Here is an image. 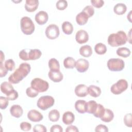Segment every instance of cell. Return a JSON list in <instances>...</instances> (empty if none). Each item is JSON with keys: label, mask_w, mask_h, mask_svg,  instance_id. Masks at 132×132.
Wrapping results in <instances>:
<instances>
[{"label": "cell", "mask_w": 132, "mask_h": 132, "mask_svg": "<svg viewBox=\"0 0 132 132\" xmlns=\"http://www.w3.org/2000/svg\"><path fill=\"white\" fill-rule=\"evenodd\" d=\"M30 69L31 67L29 63L26 62L21 63L19 68L9 76L8 78L9 81L13 84L20 82L29 74Z\"/></svg>", "instance_id": "6da1fadb"}, {"label": "cell", "mask_w": 132, "mask_h": 132, "mask_svg": "<svg viewBox=\"0 0 132 132\" xmlns=\"http://www.w3.org/2000/svg\"><path fill=\"white\" fill-rule=\"evenodd\" d=\"M127 41L125 32L122 30L110 34L107 39L108 43L112 47H117L125 44Z\"/></svg>", "instance_id": "7a4b0ae2"}, {"label": "cell", "mask_w": 132, "mask_h": 132, "mask_svg": "<svg viewBox=\"0 0 132 132\" xmlns=\"http://www.w3.org/2000/svg\"><path fill=\"white\" fill-rule=\"evenodd\" d=\"M42 55V53L39 49H30L27 52L25 49L22 50L19 52V57L23 60L27 61L29 60H36L39 59Z\"/></svg>", "instance_id": "3957f363"}, {"label": "cell", "mask_w": 132, "mask_h": 132, "mask_svg": "<svg viewBox=\"0 0 132 132\" xmlns=\"http://www.w3.org/2000/svg\"><path fill=\"white\" fill-rule=\"evenodd\" d=\"M20 26L22 31L25 35H31L35 31V25L31 19L28 16L22 18L20 21Z\"/></svg>", "instance_id": "277c9868"}, {"label": "cell", "mask_w": 132, "mask_h": 132, "mask_svg": "<svg viewBox=\"0 0 132 132\" xmlns=\"http://www.w3.org/2000/svg\"><path fill=\"white\" fill-rule=\"evenodd\" d=\"M55 103L54 98L50 95H45L40 97L37 103V105L39 108L42 110H47L52 107Z\"/></svg>", "instance_id": "5b68a950"}, {"label": "cell", "mask_w": 132, "mask_h": 132, "mask_svg": "<svg viewBox=\"0 0 132 132\" xmlns=\"http://www.w3.org/2000/svg\"><path fill=\"white\" fill-rule=\"evenodd\" d=\"M30 85L32 88L39 93L46 91L49 87L48 82L40 78H34L31 81Z\"/></svg>", "instance_id": "8992f818"}, {"label": "cell", "mask_w": 132, "mask_h": 132, "mask_svg": "<svg viewBox=\"0 0 132 132\" xmlns=\"http://www.w3.org/2000/svg\"><path fill=\"white\" fill-rule=\"evenodd\" d=\"M108 69L111 71H121L125 67L124 61L120 58H111L107 63Z\"/></svg>", "instance_id": "52a82bcc"}, {"label": "cell", "mask_w": 132, "mask_h": 132, "mask_svg": "<svg viewBox=\"0 0 132 132\" xmlns=\"http://www.w3.org/2000/svg\"><path fill=\"white\" fill-rule=\"evenodd\" d=\"M128 86L127 81L125 79H121L111 86L110 91L114 94H120L125 91L127 89Z\"/></svg>", "instance_id": "ba28073f"}, {"label": "cell", "mask_w": 132, "mask_h": 132, "mask_svg": "<svg viewBox=\"0 0 132 132\" xmlns=\"http://www.w3.org/2000/svg\"><path fill=\"white\" fill-rule=\"evenodd\" d=\"M45 33L48 39L54 40L58 37L60 31L59 27L57 25L51 24L46 28Z\"/></svg>", "instance_id": "9c48e42d"}, {"label": "cell", "mask_w": 132, "mask_h": 132, "mask_svg": "<svg viewBox=\"0 0 132 132\" xmlns=\"http://www.w3.org/2000/svg\"><path fill=\"white\" fill-rule=\"evenodd\" d=\"M89 67V62L87 60L83 58H80L76 61L75 67L78 72L83 73L88 69Z\"/></svg>", "instance_id": "30bf717a"}, {"label": "cell", "mask_w": 132, "mask_h": 132, "mask_svg": "<svg viewBox=\"0 0 132 132\" xmlns=\"http://www.w3.org/2000/svg\"><path fill=\"white\" fill-rule=\"evenodd\" d=\"M75 40L79 44L85 43L89 40V35L86 30L80 29L77 31L75 35Z\"/></svg>", "instance_id": "8fae6325"}, {"label": "cell", "mask_w": 132, "mask_h": 132, "mask_svg": "<svg viewBox=\"0 0 132 132\" xmlns=\"http://www.w3.org/2000/svg\"><path fill=\"white\" fill-rule=\"evenodd\" d=\"M28 119L34 122H38L41 121L43 118V115L38 110L32 109L28 111L27 113Z\"/></svg>", "instance_id": "7c38bea8"}, {"label": "cell", "mask_w": 132, "mask_h": 132, "mask_svg": "<svg viewBox=\"0 0 132 132\" xmlns=\"http://www.w3.org/2000/svg\"><path fill=\"white\" fill-rule=\"evenodd\" d=\"M36 22L40 25L45 24L48 19V15L46 12L44 11H40L37 12L35 15Z\"/></svg>", "instance_id": "4fadbf2b"}, {"label": "cell", "mask_w": 132, "mask_h": 132, "mask_svg": "<svg viewBox=\"0 0 132 132\" xmlns=\"http://www.w3.org/2000/svg\"><path fill=\"white\" fill-rule=\"evenodd\" d=\"M75 93L78 97H85L88 94V87L84 84H79L75 88Z\"/></svg>", "instance_id": "5bb4252c"}, {"label": "cell", "mask_w": 132, "mask_h": 132, "mask_svg": "<svg viewBox=\"0 0 132 132\" xmlns=\"http://www.w3.org/2000/svg\"><path fill=\"white\" fill-rule=\"evenodd\" d=\"M38 6V0H26L25 4V8L27 11L31 12L36 10Z\"/></svg>", "instance_id": "9a60e30c"}, {"label": "cell", "mask_w": 132, "mask_h": 132, "mask_svg": "<svg viewBox=\"0 0 132 132\" xmlns=\"http://www.w3.org/2000/svg\"><path fill=\"white\" fill-rule=\"evenodd\" d=\"M48 76L50 79L55 82L61 81L63 79V74L59 71H50L48 73Z\"/></svg>", "instance_id": "2e32d148"}, {"label": "cell", "mask_w": 132, "mask_h": 132, "mask_svg": "<svg viewBox=\"0 0 132 132\" xmlns=\"http://www.w3.org/2000/svg\"><path fill=\"white\" fill-rule=\"evenodd\" d=\"M10 112L13 117L19 118L22 116L23 110L21 106L19 105H13L10 107Z\"/></svg>", "instance_id": "e0dca14e"}, {"label": "cell", "mask_w": 132, "mask_h": 132, "mask_svg": "<svg viewBox=\"0 0 132 132\" xmlns=\"http://www.w3.org/2000/svg\"><path fill=\"white\" fill-rule=\"evenodd\" d=\"M14 88L12 85L7 81H4L1 84V90L2 93L6 94V96L10 94L13 91Z\"/></svg>", "instance_id": "ac0fdd59"}, {"label": "cell", "mask_w": 132, "mask_h": 132, "mask_svg": "<svg viewBox=\"0 0 132 132\" xmlns=\"http://www.w3.org/2000/svg\"><path fill=\"white\" fill-rule=\"evenodd\" d=\"M87 103L85 100H79L75 103V108L80 113H85L87 111Z\"/></svg>", "instance_id": "d6986e66"}, {"label": "cell", "mask_w": 132, "mask_h": 132, "mask_svg": "<svg viewBox=\"0 0 132 132\" xmlns=\"http://www.w3.org/2000/svg\"><path fill=\"white\" fill-rule=\"evenodd\" d=\"M62 122L65 125H70L73 123L75 120V116L73 112L68 111L65 112L62 116Z\"/></svg>", "instance_id": "ffe728a7"}, {"label": "cell", "mask_w": 132, "mask_h": 132, "mask_svg": "<svg viewBox=\"0 0 132 132\" xmlns=\"http://www.w3.org/2000/svg\"><path fill=\"white\" fill-rule=\"evenodd\" d=\"M88 19L89 18L87 14L82 11L77 14L76 16V21L79 25H84L87 23Z\"/></svg>", "instance_id": "44dd1931"}, {"label": "cell", "mask_w": 132, "mask_h": 132, "mask_svg": "<svg viewBox=\"0 0 132 132\" xmlns=\"http://www.w3.org/2000/svg\"><path fill=\"white\" fill-rule=\"evenodd\" d=\"M113 118L114 113L112 111L109 109L105 108L104 113L100 119L104 122H110L113 120Z\"/></svg>", "instance_id": "7402d4cb"}, {"label": "cell", "mask_w": 132, "mask_h": 132, "mask_svg": "<svg viewBox=\"0 0 132 132\" xmlns=\"http://www.w3.org/2000/svg\"><path fill=\"white\" fill-rule=\"evenodd\" d=\"M88 92L91 96L97 97L101 94V89L99 87L94 85H90L88 87Z\"/></svg>", "instance_id": "603a6c76"}, {"label": "cell", "mask_w": 132, "mask_h": 132, "mask_svg": "<svg viewBox=\"0 0 132 132\" xmlns=\"http://www.w3.org/2000/svg\"><path fill=\"white\" fill-rule=\"evenodd\" d=\"M79 52L83 57H89L92 54V50L90 45H85L80 47Z\"/></svg>", "instance_id": "cb8c5ba5"}, {"label": "cell", "mask_w": 132, "mask_h": 132, "mask_svg": "<svg viewBox=\"0 0 132 132\" xmlns=\"http://www.w3.org/2000/svg\"><path fill=\"white\" fill-rule=\"evenodd\" d=\"M127 7L123 3H118L113 7V11L115 13L118 15H122L125 13Z\"/></svg>", "instance_id": "d4e9b609"}, {"label": "cell", "mask_w": 132, "mask_h": 132, "mask_svg": "<svg viewBox=\"0 0 132 132\" xmlns=\"http://www.w3.org/2000/svg\"><path fill=\"white\" fill-rule=\"evenodd\" d=\"M63 32L66 35H71L73 31V26L71 23L68 21L63 22L61 26Z\"/></svg>", "instance_id": "484cf974"}, {"label": "cell", "mask_w": 132, "mask_h": 132, "mask_svg": "<svg viewBox=\"0 0 132 132\" xmlns=\"http://www.w3.org/2000/svg\"><path fill=\"white\" fill-rule=\"evenodd\" d=\"M76 61L72 57H68L63 60V65L66 69H73L75 67Z\"/></svg>", "instance_id": "4316f807"}, {"label": "cell", "mask_w": 132, "mask_h": 132, "mask_svg": "<svg viewBox=\"0 0 132 132\" xmlns=\"http://www.w3.org/2000/svg\"><path fill=\"white\" fill-rule=\"evenodd\" d=\"M48 67L51 71H57L60 70V64L55 58H51L48 61Z\"/></svg>", "instance_id": "83f0119b"}, {"label": "cell", "mask_w": 132, "mask_h": 132, "mask_svg": "<svg viewBox=\"0 0 132 132\" xmlns=\"http://www.w3.org/2000/svg\"><path fill=\"white\" fill-rule=\"evenodd\" d=\"M116 53L118 56L124 57V58L128 57V56H130L131 54V52L130 50L125 47H122L118 48L116 51Z\"/></svg>", "instance_id": "f1b7e54d"}, {"label": "cell", "mask_w": 132, "mask_h": 132, "mask_svg": "<svg viewBox=\"0 0 132 132\" xmlns=\"http://www.w3.org/2000/svg\"><path fill=\"white\" fill-rule=\"evenodd\" d=\"M95 53L98 55H103L107 51L106 46L102 43H98L94 46Z\"/></svg>", "instance_id": "f546056e"}, {"label": "cell", "mask_w": 132, "mask_h": 132, "mask_svg": "<svg viewBox=\"0 0 132 132\" xmlns=\"http://www.w3.org/2000/svg\"><path fill=\"white\" fill-rule=\"evenodd\" d=\"M97 106V103L93 100L89 101L87 103V111L88 113L93 114Z\"/></svg>", "instance_id": "4dcf8cb0"}, {"label": "cell", "mask_w": 132, "mask_h": 132, "mask_svg": "<svg viewBox=\"0 0 132 132\" xmlns=\"http://www.w3.org/2000/svg\"><path fill=\"white\" fill-rule=\"evenodd\" d=\"M60 118V113L57 109H53L48 113V119L52 122H57Z\"/></svg>", "instance_id": "1f68e13d"}, {"label": "cell", "mask_w": 132, "mask_h": 132, "mask_svg": "<svg viewBox=\"0 0 132 132\" xmlns=\"http://www.w3.org/2000/svg\"><path fill=\"white\" fill-rule=\"evenodd\" d=\"M104 111L105 108L104 107V106L100 104H97V106L93 114L94 115V117L100 118L103 115Z\"/></svg>", "instance_id": "d6a6232c"}, {"label": "cell", "mask_w": 132, "mask_h": 132, "mask_svg": "<svg viewBox=\"0 0 132 132\" xmlns=\"http://www.w3.org/2000/svg\"><path fill=\"white\" fill-rule=\"evenodd\" d=\"M5 67L8 71H12L15 68V62L12 59H9L5 61Z\"/></svg>", "instance_id": "836d02e7"}, {"label": "cell", "mask_w": 132, "mask_h": 132, "mask_svg": "<svg viewBox=\"0 0 132 132\" xmlns=\"http://www.w3.org/2000/svg\"><path fill=\"white\" fill-rule=\"evenodd\" d=\"M26 93L28 97L33 98L36 97L38 95L39 92L35 89L32 88L31 87H30L26 89Z\"/></svg>", "instance_id": "e575fe53"}, {"label": "cell", "mask_w": 132, "mask_h": 132, "mask_svg": "<svg viewBox=\"0 0 132 132\" xmlns=\"http://www.w3.org/2000/svg\"><path fill=\"white\" fill-rule=\"evenodd\" d=\"M124 122L125 125L128 127H132V114L130 113H127L124 117Z\"/></svg>", "instance_id": "d590c367"}, {"label": "cell", "mask_w": 132, "mask_h": 132, "mask_svg": "<svg viewBox=\"0 0 132 132\" xmlns=\"http://www.w3.org/2000/svg\"><path fill=\"white\" fill-rule=\"evenodd\" d=\"M56 6L57 9L60 10H64L68 6V2L65 0H59L56 4Z\"/></svg>", "instance_id": "8d00e7d4"}, {"label": "cell", "mask_w": 132, "mask_h": 132, "mask_svg": "<svg viewBox=\"0 0 132 132\" xmlns=\"http://www.w3.org/2000/svg\"><path fill=\"white\" fill-rule=\"evenodd\" d=\"M82 11L85 12L87 14L89 18L92 16L94 13V8L91 5H88V6H86Z\"/></svg>", "instance_id": "74e56055"}, {"label": "cell", "mask_w": 132, "mask_h": 132, "mask_svg": "<svg viewBox=\"0 0 132 132\" xmlns=\"http://www.w3.org/2000/svg\"><path fill=\"white\" fill-rule=\"evenodd\" d=\"M9 100L4 96H1L0 97V108L2 109H6L9 104Z\"/></svg>", "instance_id": "f35d334b"}, {"label": "cell", "mask_w": 132, "mask_h": 132, "mask_svg": "<svg viewBox=\"0 0 132 132\" xmlns=\"http://www.w3.org/2000/svg\"><path fill=\"white\" fill-rule=\"evenodd\" d=\"M20 128L25 131H29L31 128V125L30 123L27 122H23L21 123L20 125Z\"/></svg>", "instance_id": "ab89813d"}, {"label": "cell", "mask_w": 132, "mask_h": 132, "mask_svg": "<svg viewBox=\"0 0 132 132\" xmlns=\"http://www.w3.org/2000/svg\"><path fill=\"white\" fill-rule=\"evenodd\" d=\"M33 131L34 132H46L47 129L45 126L41 124H37L34 126Z\"/></svg>", "instance_id": "60d3db41"}, {"label": "cell", "mask_w": 132, "mask_h": 132, "mask_svg": "<svg viewBox=\"0 0 132 132\" xmlns=\"http://www.w3.org/2000/svg\"><path fill=\"white\" fill-rule=\"evenodd\" d=\"M91 3L94 7L100 8L104 5V2L102 0H91Z\"/></svg>", "instance_id": "b9f144b4"}, {"label": "cell", "mask_w": 132, "mask_h": 132, "mask_svg": "<svg viewBox=\"0 0 132 132\" xmlns=\"http://www.w3.org/2000/svg\"><path fill=\"white\" fill-rule=\"evenodd\" d=\"M95 131L96 132H99V131L107 132V131H108V128L105 125L99 124L96 126L95 128Z\"/></svg>", "instance_id": "7bdbcfd3"}, {"label": "cell", "mask_w": 132, "mask_h": 132, "mask_svg": "<svg viewBox=\"0 0 132 132\" xmlns=\"http://www.w3.org/2000/svg\"><path fill=\"white\" fill-rule=\"evenodd\" d=\"M8 70L5 67L3 63H0V77L2 78L4 77L7 74Z\"/></svg>", "instance_id": "ee69618b"}, {"label": "cell", "mask_w": 132, "mask_h": 132, "mask_svg": "<svg viewBox=\"0 0 132 132\" xmlns=\"http://www.w3.org/2000/svg\"><path fill=\"white\" fill-rule=\"evenodd\" d=\"M19 96V94H18V92L15 91V90H14V91L9 95L7 96V98L10 101H14Z\"/></svg>", "instance_id": "f6af8a7d"}, {"label": "cell", "mask_w": 132, "mask_h": 132, "mask_svg": "<svg viewBox=\"0 0 132 132\" xmlns=\"http://www.w3.org/2000/svg\"><path fill=\"white\" fill-rule=\"evenodd\" d=\"M63 129L62 127L59 125H54L51 127L50 131L51 132H62Z\"/></svg>", "instance_id": "bcb514c9"}, {"label": "cell", "mask_w": 132, "mask_h": 132, "mask_svg": "<svg viewBox=\"0 0 132 132\" xmlns=\"http://www.w3.org/2000/svg\"><path fill=\"white\" fill-rule=\"evenodd\" d=\"M65 131L66 132H71V131L78 132V131H79V130L76 126H75L74 125H70L67 127V128L65 129Z\"/></svg>", "instance_id": "7dc6e473"}, {"label": "cell", "mask_w": 132, "mask_h": 132, "mask_svg": "<svg viewBox=\"0 0 132 132\" xmlns=\"http://www.w3.org/2000/svg\"><path fill=\"white\" fill-rule=\"evenodd\" d=\"M1 54H0V63H3V61L5 59V55L3 53V52L1 51Z\"/></svg>", "instance_id": "c3c4849f"}, {"label": "cell", "mask_w": 132, "mask_h": 132, "mask_svg": "<svg viewBox=\"0 0 132 132\" xmlns=\"http://www.w3.org/2000/svg\"><path fill=\"white\" fill-rule=\"evenodd\" d=\"M131 11H130L129 14H127V19L130 22H131Z\"/></svg>", "instance_id": "681fc988"}]
</instances>
